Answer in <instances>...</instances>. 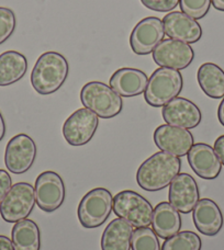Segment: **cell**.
<instances>
[{
	"label": "cell",
	"instance_id": "7",
	"mask_svg": "<svg viewBox=\"0 0 224 250\" xmlns=\"http://www.w3.org/2000/svg\"><path fill=\"white\" fill-rule=\"evenodd\" d=\"M35 201V191L28 182L13 185L0 203V215L7 223H17L25 220L32 213Z\"/></svg>",
	"mask_w": 224,
	"mask_h": 250
},
{
	"label": "cell",
	"instance_id": "13",
	"mask_svg": "<svg viewBox=\"0 0 224 250\" xmlns=\"http://www.w3.org/2000/svg\"><path fill=\"white\" fill-rule=\"evenodd\" d=\"M154 142L162 151L183 157L194 146V135L186 128L164 124L155 129Z\"/></svg>",
	"mask_w": 224,
	"mask_h": 250
},
{
	"label": "cell",
	"instance_id": "30",
	"mask_svg": "<svg viewBox=\"0 0 224 250\" xmlns=\"http://www.w3.org/2000/svg\"><path fill=\"white\" fill-rule=\"evenodd\" d=\"M12 187V179L8 171L0 169V203L2 202L4 196L7 195L9 190Z\"/></svg>",
	"mask_w": 224,
	"mask_h": 250
},
{
	"label": "cell",
	"instance_id": "31",
	"mask_svg": "<svg viewBox=\"0 0 224 250\" xmlns=\"http://www.w3.org/2000/svg\"><path fill=\"white\" fill-rule=\"evenodd\" d=\"M214 151L218 155L219 159H220L221 164L224 166V135L219 136L216 142H214Z\"/></svg>",
	"mask_w": 224,
	"mask_h": 250
},
{
	"label": "cell",
	"instance_id": "11",
	"mask_svg": "<svg viewBox=\"0 0 224 250\" xmlns=\"http://www.w3.org/2000/svg\"><path fill=\"white\" fill-rule=\"evenodd\" d=\"M164 37L163 20L157 17H147L134 26L130 35V46L136 55H147L153 53Z\"/></svg>",
	"mask_w": 224,
	"mask_h": 250
},
{
	"label": "cell",
	"instance_id": "22",
	"mask_svg": "<svg viewBox=\"0 0 224 250\" xmlns=\"http://www.w3.org/2000/svg\"><path fill=\"white\" fill-rule=\"evenodd\" d=\"M28 69L26 57L16 51H7L0 55V87L16 83Z\"/></svg>",
	"mask_w": 224,
	"mask_h": 250
},
{
	"label": "cell",
	"instance_id": "28",
	"mask_svg": "<svg viewBox=\"0 0 224 250\" xmlns=\"http://www.w3.org/2000/svg\"><path fill=\"white\" fill-rule=\"evenodd\" d=\"M16 15L11 9L0 7V44L11 37L16 30Z\"/></svg>",
	"mask_w": 224,
	"mask_h": 250
},
{
	"label": "cell",
	"instance_id": "12",
	"mask_svg": "<svg viewBox=\"0 0 224 250\" xmlns=\"http://www.w3.org/2000/svg\"><path fill=\"white\" fill-rule=\"evenodd\" d=\"M195 59V51L190 44L177 40H163L153 51L156 65L173 69H185Z\"/></svg>",
	"mask_w": 224,
	"mask_h": 250
},
{
	"label": "cell",
	"instance_id": "14",
	"mask_svg": "<svg viewBox=\"0 0 224 250\" xmlns=\"http://www.w3.org/2000/svg\"><path fill=\"white\" fill-rule=\"evenodd\" d=\"M200 198V192L194 177L189 173H178L169 185V203L182 214L190 213Z\"/></svg>",
	"mask_w": 224,
	"mask_h": 250
},
{
	"label": "cell",
	"instance_id": "1",
	"mask_svg": "<svg viewBox=\"0 0 224 250\" xmlns=\"http://www.w3.org/2000/svg\"><path fill=\"white\" fill-rule=\"evenodd\" d=\"M180 168V158L160 150L152 155L138 167L136 182L145 191L163 190L172 184Z\"/></svg>",
	"mask_w": 224,
	"mask_h": 250
},
{
	"label": "cell",
	"instance_id": "35",
	"mask_svg": "<svg viewBox=\"0 0 224 250\" xmlns=\"http://www.w3.org/2000/svg\"><path fill=\"white\" fill-rule=\"evenodd\" d=\"M213 8L219 11H224V0H211Z\"/></svg>",
	"mask_w": 224,
	"mask_h": 250
},
{
	"label": "cell",
	"instance_id": "33",
	"mask_svg": "<svg viewBox=\"0 0 224 250\" xmlns=\"http://www.w3.org/2000/svg\"><path fill=\"white\" fill-rule=\"evenodd\" d=\"M218 119H219V122H220L223 126H224V97L221 101L220 105H219V109H218Z\"/></svg>",
	"mask_w": 224,
	"mask_h": 250
},
{
	"label": "cell",
	"instance_id": "5",
	"mask_svg": "<svg viewBox=\"0 0 224 250\" xmlns=\"http://www.w3.org/2000/svg\"><path fill=\"white\" fill-rule=\"evenodd\" d=\"M153 209L149 201L135 191H121L113 198L115 215L135 229L149 227L152 224Z\"/></svg>",
	"mask_w": 224,
	"mask_h": 250
},
{
	"label": "cell",
	"instance_id": "6",
	"mask_svg": "<svg viewBox=\"0 0 224 250\" xmlns=\"http://www.w3.org/2000/svg\"><path fill=\"white\" fill-rule=\"evenodd\" d=\"M113 209V198L109 190L96 188L84 195L77 209L79 223L85 229H97L108 220Z\"/></svg>",
	"mask_w": 224,
	"mask_h": 250
},
{
	"label": "cell",
	"instance_id": "20",
	"mask_svg": "<svg viewBox=\"0 0 224 250\" xmlns=\"http://www.w3.org/2000/svg\"><path fill=\"white\" fill-rule=\"evenodd\" d=\"M152 226L158 237L167 239L180 230V214L170 203L160 202L153 209Z\"/></svg>",
	"mask_w": 224,
	"mask_h": 250
},
{
	"label": "cell",
	"instance_id": "24",
	"mask_svg": "<svg viewBox=\"0 0 224 250\" xmlns=\"http://www.w3.org/2000/svg\"><path fill=\"white\" fill-rule=\"evenodd\" d=\"M11 240L16 250L41 249V233L37 223L32 220L17 222L12 227Z\"/></svg>",
	"mask_w": 224,
	"mask_h": 250
},
{
	"label": "cell",
	"instance_id": "25",
	"mask_svg": "<svg viewBox=\"0 0 224 250\" xmlns=\"http://www.w3.org/2000/svg\"><path fill=\"white\" fill-rule=\"evenodd\" d=\"M202 242L194 231L183 230L165 240L160 250H201Z\"/></svg>",
	"mask_w": 224,
	"mask_h": 250
},
{
	"label": "cell",
	"instance_id": "16",
	"mask_svg": "<svg viewBox=\"0 0 224 250\" xmlns=\"http://www.w3.org/2000/svg\"><path fill=\"white\" fill-rule=\"evenodd\" d=\"M163 25L165 34L177 41L192 44L198 42L202 37L201 25L183 12H169L164 17Z\"/></svg>",
	"mask_w": 224,
	"mask_h": 250
},
{
	"label": "cell",
	"instance_id": "19",
	"mask_svg": "<svg viewBox=\"0 0 224 250\" xmlns=\"http://www.w3.org/2000/svg\"><path fill=\"white\" fill-rule=\"evenodd\" d=\"M149 78L144 71L124 67L115 71L110 78V87L120 97H136L146 90Z\"/></svg>",
	"mask_w": 224,
	"mask_h": 250
},
{
	"label": "cell",
	"instance_id": "32",
	"mask_svg": "<svg viewBox=\"0 0 224 250\" xmlns=\"http://www.w3.org/2000/svg\"><path fill=\"white\" fill-rule=\"evenodd\" d=\"M0 250H16L13 247L12 240L9 239L7 236L0 235Z\"/></svg>",
	"mask_w": 224,
	"mask_h": 250
},
{
	"label": "cell",
	"instance_id": "15",
	"mask_svg": "<svg viewBox=\"0 0 224 250\" xmlns=\"http://www.w3.org/2000/svg\"><path fill=\"white\" fill-rule=\"evenodd\" d=\"M162 114L167 124L186 129L197 127L202 120L198 105L181 97L175 98L164 105Z\"/></svg>",
	"mask_w": 224,
	"mask_h": 250
},
{
	"label": "cell",
	"instance_id": "21",
	"mask_svg": "<svg viewBox=\"0 0 224 250\" xmlns=\"http://www.w3.org/2000/svg\"><path fill=\"white\" fill-rule=\"evenodd\" d=\"M133 235V226L122 218L112 221L102 234V250H130Z\"/></svg>",
	"mask_w": 224,
	"mask_h": 250
},
{
	"label": "cell",
	"instance_id": "18",
	"mask_svg": "<svg viewBox=\"0 0 224 250\" xmlns=\"http://www.w3.org/2000/svg\"><path fill=\"white\" fill-rule=\"evenodd\" d=\"M196 229L205 236H216L223 227V214L219 205L210 199H201L192 209Z\"/></svg>",
	"mask_w": 224,
	"mask_h": 250
},
{
	"label": "cell",
	"instance_id": "3",
	"mask_svg": "<svg viewBox=\"0 0 224 250\" xmlns=\"http://www.w3.org/2000/svg\"><path fill=\"white\" fill-rule=\"evenodd\" d=\"M183 87L182 75L179 70L160 67L149 79L144 98L147 104L155 108L166 105L179 96Z\"/></svg>",
	"mask_w": 224,
	"mask_h": 250
},
{
	"label": "cell",
	"instance_id": "10",
	"mask_svg": "<svg viewBox=\"0 0 224 250\" xmlns=\"http://www.w3.org/2000/svg\"><path fill=\"white\" fill-rule=\"evenodd\" d=\"M35 157H37L35 142L26 134H18L7 144L4 164L9 171L15 175H21L33 166Z\"/></svg>",
	"mask_w": 224,
	"mask_h": 250
},
{
	"label": "cell",
	"instance_id": "34",
	"mask_svg": "<svg viewBox=\"0 0 224 250\" xmlns=\"http://www.w3.org/2000/svg\"><path fill=\"white\" fill-rule=\"evenodd\" d=\"M4 134H6V124H4V120L1 112H0V142L2 141L4 137Z\"/></svg>",
	"mask_w": 224,
	"mask_h": 250
},
{
	"label": "cell",
	"instance_id": "26",
	"mask_svg": "<svg viewBox=\"0 0 224 250\" xmlns=\"http://www.w3.org/2000/svg\"><path fill=\"white\" fill-rule=\"evenodd\" d=\"M132 250H160L159 240L155 231L150 227L133 230L131 239Z\"/></svg>",
	"mask_w": 224,
	"mask_h": 250
},
{
	"label": "cell",
	"instance_id": "27",
	"mask_svg": "<svg viewBox=\"0 0 224 250\" xmlns=\"http://www.w3.org/2000/svg\"><path fill=\"white\" fill-rule=\"evenodd\" d=\"M181 11L195 20L202 19L211 7V0H179Z\"/></svg>",
	"mask_w": 224,
	"mask_h": 250
},
{
	"label": "cell",
	"instance_id": "8",
	"mask_svg": "<svg viewBox=\"0 0 224 250\" xmlns=\"http://www.w3.org/2000/svg\"><path fill=\"white\" fill-rule=\"evenodd\" d=\"M38 207L46 213L55 212L64 203L66 191L62 177L55 171L40 173L34 186Z\"/></svg>",
	"mask_w": 224,
	"mask_h": 250
},
{
	"label": "cell",
	"instance_id": "17",
	"mask_svg": "<svg viewBox=\"0 0 224 250\" xmlns=\"http://www.w3.org/2000/svg\"><path fill=\"white\" fill-rule=\"evenodd\" d=\"M188 163L197 176L204 180H213L219 177L222 164L211 147L204 143L194 144L187 154Z\"/></svg>",
	"mask_w": 224,
	"mask_h": 250
},
{
	"label": "cell",
	"instance_id": "9",
	"mask_svg": "<svg viewBox=\"0 0 224 250\" xmlns=\"http://www.w3.org/2000/svg\"><path fill=\"white\" fill-rule=\"evenodd\" d=\"M99 125V118L87 108L78 109L63 125V135L71 146H84L92 140Z\"/></svg>",
	"mask_w": 224,
	"mask_h": 250
},
{
	"label": "cell",
	"instance_id": "2",
	"mask_svg": "<svg viewBox=\"0 0 224 250\" xmlns=\"http://www.w3.org/2000/svg\"><path fill=\"white\" fill-rule=\"evenodd\" d=\"M69 65L58 52H45L39 57L31 74V83L40 95L56 92L68 77Z\"/></svg>",
	"mask_w": 224,
	"mask_h": 250
},
{
	"label": "cell",
	"instance_id": "29",
	"mask_svg": "<svg viewBox=\"0 0 224 250\" xmlns=\"http://www.w3.org/2000/svg\"><path fill=\"white\" fill-rule=\"evenodd\" d=\"M143 6L158 12H169L178 6L179 0H141Z\"/></svg>",
	"mask_w": 224,
	"mask_h": 250
},
{
	"label": "cell",
	"instance_id": "23",
	"mask_svg": "<svg viewBox=\"0 0 224 250\" xmlns=\"http://www.w3.org/2000/svg\"><path fill=\"white\" fill-rule=\"evenodd\" d=\"M199 86L205 95L212 99L224 97V70L214 62H204L197 74Z\"/></svg>",
	"mask_w": 224,
	"mask_h": 250
},
{
	"label": "cell",
	"instance_id": "4",
	"mask_svg": "<svg viewBox=\"0 0 224 250\" xmlns=\"http://www.w3.org/2000/svg\"><path fill=\"white\" fill-rule=\"evenodd\" d=\"M80 101L85 108L92 111L101 119H112L121 113L123 101L108 84L90 82L80 91Z\"/></svg>",
	"mask_w": 224,
	"mask_h": 250
}]
</instances>
